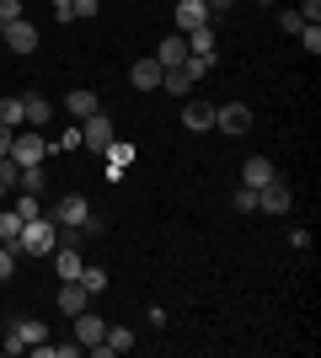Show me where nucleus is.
<instances>
[{
  "label": "nucleus",
  "instance_id": "2f4dec72",
  "mask_svg": "<svg viewBox=\"0 0 321 358\" xmlns=\"http://www.w3.org/2000/svg\"><path fill=\"white\" fill-rule=\"evenodd\" d=\"M278 27H284V32H300V27H306V16L290 6V11H278Z\"/></svg>",
  "mask_w": 321,
  "mask_h": 358
},
{
  "label": "nucleus",
  "instance_id": "c9c22d12",
  "mask_svg": "<svg viewBox=\"0 0 321 358\" xmlns=\"http://www.w3.org/2000/svg\"><path fill=\"white\" fill-rule=\"evenodd\" d=\"M230 6H236V0H204V11H209V16H225Z\"/></svg>",
  "mask_w": 321,
  "mask_h": 358
},
{
  "label": "nucleus",
  "instance_id": "dca6fc26",
  "mask_svg": "<svg viewBox=\"0 0 321 358\" xmlns=\"http://www.w3.org/2000/svg\"><path fill=\"white\" fill-rule=\"evenodd\" d=\"M161 75H166V70H161V64H155V54H150V59H134L129 80H134L139 91H161Z\"/></svg>",
  "mask_w": 321,
  "mask_h": 358
},
{
  "label": "nucleus",
  "instance_id": "423d86ee",
  "mask_svg": "<svg viewBox=\"0 0 321 358\" xmlns=\"http://www.w3.org/2000/svg\"><path fill=\"white\" fill-rule=\"evenodd\" d=\"M290 203H294V193L278 177L268 182V187H257V214H290Z\"/></svg>",
  "mask_w": 321,
  "mask_h": 358
},
{
  "label": "nucleus",
  "instance_id": "bb28decb",
  "mask_svg": "<svg viewBox=\"0 0 321 358\" xmlns=\"http://www.w3.org/2000/svg\"><path fill=\"white\" fill-rule=\"evenodd\" d=\"M97 6L102 0H70V22H97Z\"/></svg>",
  "mask_w": 321,
  "mask_h": 358
},
{
  "label": "nucleus",
  "instance_id": "7ed1b4c3",
  "mask_svg": "<svg viewBox=\"0 0 321 358\" xmlns=\"http://www.w3.org/2000/svg\"><path fill=\"white\" fill-rule=\"evenodd\" d=\"M11 161H16V166H43V161H48V139L38 134V129H16Z\"/></svg>",
  "mask_w": 321,
  "mask_h": 358
},
{
  "label": "nucleus",
  "instance_id": "f3484780",
  "mask_svg": "<svg viewBox=\"0 0 321 358\" xmlns=\"http://www.w3.org/2000/svg\"><path fill=\"white\" fill-rule=\"evenodd\" d=\"M22 107H27V129H43V123L54 118V107H48L43 91H22Z\"/></svg>",
  "mask_w": 321,
  "mask_h": 358
},
{
  "label": "nucleus",
  "instance_id": "39448f33",
  "mask_svg": "<svg viewBox=\"0 0 321 358\" xmlns=\"http://www.w3.org/2000/svg\"><path fill=\"white\" fill-rule=\"evenodd\" d=\"M214 129H225V134H252V107H246V102L214 107Z\"/></svg>",
  "mask_w": 321,
  "mask_h": 358
},
{
  "label": "nucleus",
  "instance_id": "5701e85b",
  "mask_svg": "<svg viewBox=\"0 0 321 358\" xmlns=\"http://www.w3.org/2000/svg\"><path fill=\"white\" fill-rule=\"evenodd\" d=\"M16 236H22V214L6 209V214H0V241H6V246H16Z\"/></svg>",
  "mask_w": 321,
  "mask_h": 358
},
{
  "label": "nucleus",
  "instance_id": "58836bf2",
  "mask_svg": "<svg viewBox=\"0 0 321 358\" xmlns=\"http://www.w3.org/2000/svg\"><path fill=\"white\" fill-rule=\"evenodd\" d=\"M262 6H273V0H262Z\"/></svg>",
  "mask_w": 321,
  "mask_h": 358
},
{
  "label": "nucleus",
  "instance_id": "4be33fe9",
  "mask_svg": "<svg viewBox=\"0 0 321 358\" xmlns=\"http://www.w3.org/2000/svg\"><path fill=\"white\" fill-rule=\"evenodd\" d=\"M183 38H187V54H214V22H209V27L183 32Z\"/></svg>",
  "mask_w": 321,
  "mask_h": 358
},
{
  "label": "nucleus",
  "instance_id": "1a4fd4ad",
  "mask_svg": "<svg viewBox=\"0 0 321 358\" xmlns=\"http://www.w3.org/2000/svg\"><path fill=\"white\" fill-rule=\"evenodd\" d=\"M0 38H6V48H11V54H32V48H38V27H32L27 16H22V22H11Z\"/></svg>",
  "mask_w": 321,
  "mask_h": 358
},
{
  "label": "nucleus",
  "instance_id": "f704fd0d",
  "mask_svg": "<svg viewBox=\"0 0 321 358\" xmlns=\"http://www.w3.org/2000/svg\"><path fill=\"white\" fill-rule=\"evenodd\" d=\"M11 139H16V129H6V123H0V161L11 155Z\"/></svg>",
  "mask_w": 321,
  "mask_h": 358
},
{
  "label": "nucleus",
  "instance_id": "6ab92c4d",
  "mask_svg": "<svg viewBox=\"0 0 321 358\" xmlns=\"http://www.w3.org/2000/svg\"><path fill=\"white\" fill-rule=\"evenodd\" d=\"M16 187H22V193H38V198H43L48 171H43V166H22V171H16Z\"/></svg>",
  "mask_w": 321,
  "mask_h": 358
},
{
  "label": "nucleus",
  "instance_id": "9b49d317",
  "mask_svg": "<svg viewBox=\"0 0 321 358\" xmlns=\"http://www.w3.org/2000/svg\"><path fill=\"white\" fill-rule=\"evenodd\" d=\"M183 59H187V38H183V32L161 38V48H155V64H161V70H177Z\"/></svg>",
  "mask_w": 321,
  "mask_h": 358
},
{
  "label": "nucleus",
  "instance_id": "f03ea898",
  "mask_svg": "<svg viewBox=\"0 0 321 358\" xmlns=\"http://www.w3.org/2000/svg\"><path fill=\"white\" fill-rule=\"evenodd\" d=\"M70 321H76V343H80V353H97V358H107V348H102V337H107V321H102V315L80 310V315H70Z\"/></svg>",
  "mask_w": 321,
  "mask_h": 358
},
{
  "label": "nucleus",
  "instance_id": "20e7f679",
  "mask_svg": "<svg viewBox=\"0 0 321 358\" xmlns=\"http://www.w3.org/2000/svg\"><path fill=\"white\" fill-rule=\"evenodd\" d=\"M113 139H118V134H113V118H107V113H92V118H80V150L102 155Z\"/></svg>",
  "mask_w": 321,
  "mask_h": 358
},
{
  "label": "nucleus",
  "instance_id": "0eeeda50",
  "mask_svg": "<svg viewBox=\"0 0 321 358\" xmlns=\"http://www.w3.org/2000/svg\"><path fill=\"white\" fill-rule=\"evenodd\" d=\"M59 310H64V315L92 310V289L80 284V278H64V284H59Z\"/></svg>",
  "mask_w": 321,
  "mask_h": 358
},
{
  "label": "nucleus",
  "instance_id": "aec40b11",
  "mask_svg": "<svg viewBox=\"0 0 321 358\" xmlns=\"http://www.w3.org/2000/svg\"><path fill=\"white\" fill-rule=\"evenodd\" d=\"M134 343H139V337H134L129 327H107V337H102L107 353H134Z\"/></svg>",
  "mask_w": 321,
  "mask_h": 358
},
{
  "label": "nucleus",
  "instance_id": "4468645a",
  "mask_svg": "<svg viewBox=\"0 0 321 358\" xmlns=\"http://www.w3.org/2000/svg\"><path fill=\"white\" fill-rule=\"evenodd\" d=\"M273 177H278V171H273V161H268V155H252V161L241 166V187H268Z\"/></svg>",
  "mask_w": 321,
  "mask_h": 358
},
{
  "label": "nucleus",
  "instance_id": "a878e982",
  "mask_svg": "<svg viewBox=\"0 0 321 358\" xmlns=\"http://www.w3.org/2000/svg\"><path fill=\"white\" fill-rule=\"evenodd\" d=\"M230 203H236V214H257V187H236Z\"/></svg>",
  "mask_w": 321,
  "mask_h": 358
},
{
  "label": "nucleus",
  "instance_id": "ddd939ff",
  "mask_svg": "<svg viewBox=\"0 0 321 358\" xmlns=\"http://www.w3.org/2000/svg\"><path fill=\"white\" fill-rule=\"evenodd\" d=\"M214 16L204 11V0H177V32H193V27H209Z\"/></svg>",
  "mask_w": 321,
  "mask_h": 358
},
{
  "label": "nucleus",
  "instance_id": "c756f323",
  "mask_svg": "<svg viewBox=\"0 0 321 358\" xmlns=\"http://www.w3.org/2000/svg\"><path fill=\"white\" fill-rule=\"evenodd\" d=\"M11 273H16V246H6V241H0V284H6Z\"/></svg>",
  "mask_w": 321,
  "mask_h": 358
},
{
  "label": "nucleus",
  "instance_id": "f8f14e48",
  "mask_svg": "<svg viewBox=\"0 0 321 358\" xmlns=\"http://www.w3.org/2000/svg\"><path fill=\"white\" fill-rule=\"evenodd\" d=\"M64 113H70V118H92V113H102V107H97V91L92 86H76V91H70V96H64Z\"/></svg>",
  "mask_w": 321,
  "mask_h": 358
},
{
  "label": "nucleus",
  "instance_id": "f257e3e1",
  "mask_svg": "<svg viewBox=\"0 0 321 358\" xmlns=\"http://www.w3.org/2000/svg\"><path fill=\"white\" fill-rule=\"evenodd\" d=\"M54 236H59V224L48 220V214H32V220H22V236H16V252L48 257V252H54Z\"/></svg>",
  "mask_w": 321,
  "mask_h": 358
},
{
  "label": "nucleus",
  "instance_id": "72a5a7b5",
  "mask_svg": "<svg viewBox=\"0 0 321 358\" xmlns=\"http://www.w3.org/2000/svg\"><path fill=\"white\" fill-rule=\"evenodd\" d=\"M294 11L306 16V22H321V0H300V6H294Z\"/></svg>",
  "mask_w": 321,
  "mask_h": 358
},
{
  "label": "nucleus",
  "instance_id": "473e14b6",
  "mask_svg": "<svg viewBox=\"0 0 321 358\" xmlns=\"http://www.w3.org/2000/svg\"><path fill=\"white\" fill-rule=\"evenodd\" d=\"M54 150H80V129H64V134L54 139Z\"/></svg>",
  "mask_w": 321,
  "mask_h": 358
},
{
  "label": "nucleus",
  "instance_id": "c85d7f7f",
  "mask_svg": "<svg viewBox=\"0 0 321 358\" xmlns=\"http://www.w3.org/2000/svg\"><path fill=\"white\" fill-rule=\"evenodd\" d=\"M300 43H306L311 54H321V22H306V27H300Z\"/></svg>",
  "mask_w": 321,
  "mask_h": 358
},
{
  "label": "nucleus",
  "instance_id": "393cba45",
  "mask_svg": "<svg viewBox=\"0 0 321 358\" xmlns=\"http://www.w3.org/2000/svg\"><path fill=\"white\" fill-rule=\"evenodd\" d=\"M161 91H171V96H183V91H193V80H187L183 70H166V75H161Z\"/></svg>",
  "mask_w": 321,
  "mask_h": 358
},
{
  "label": "nucleus",
  "instance_id": "9d476101",
  "mask_svg": "<svg viewBox=\"0 0 321 358\" xmlns=\"http://www.w3.org/2000/svg\"><path fill=\"white\" fill-rule=\"evenodd\" d=\"M102 155H107V182H118L123 171L134 166V145H129V139H113V145H107Z\"/></svg>",
  "mask_w": 321,
  "mask_h": 358
},
{
  "label": "nucleus",
  "instance_id": "412c9836",
  "mask_svg": "<svg viewBox=\"0 0 321 358\" xmlns=\"http://www.w3.org/2000/svg\"><path fill=\"white\" fill-rule=\"evenodd\" d=\"M0 123H6V129H22V123H27V107H22V96H0Z\"/></svg>",
  "mask_w": 321,
  "mask_h": 358
},
{
  "label": "nucleus",
  "instance_id": "7c9ffc66",
  "mask_svg": "<svg viewBox=\"0 0 321 358\" xmlns=\"http://www.w3.org/2000/svg\"><path fill=\"white\" fill-rule=\"evenodd\" d=\"M16 214H22V220H32V214H43V203H38V193H22V198H16Z\"/></svg>",
  "mask_w": 321,
  "mask_h": 358
},
{
  "label": "nucleus",
  "instance_id": "a211bd4d",
  "mask_svg": "<svg viewBox=\"0 0 321 358\" xmlns=\"http://www.w3.org/2000/svg\"><path fill=\"white\" fill-rule=\"evenodd\" d=\"M54 268H59V278H80V268H86V257H80V246H54Z\"/></svg>",
  "mask_w": 321,
  "mask_h": 358
},
{
  "label": "nucleus",
  "instance_id": "2eb2a0df",
  "mask_svg": "<svg viewBox=\"0 0 321 358\" xmlns=\"http://www.w3.org/2000/svg\"><path fill=\"white\" fill-rule=\"evenodd\" d=\"M183 129L209 134V129H214V102H187V107H183Z\"/></svg>",
  "mask_w": 321,
  "mask_h": 358
},
{
  "label": "nucleus",
  "instance_id": "4c0bfd02",
  "mask_svg": "<svg viewBox=\"0 0 321 358\" xmlns=\"http://www.w3.org/2000/svg\"><path fill=\"white\" fill-rule=\"evenodd\" d=\"M6 193H11V187H6V182H0V198H6Z\"/></svg>",
  "mask_w": 321,
  "mask_h": 358
},
{
  "label": "nucleus",
  "instance_id": "cd10ccee",
  "mask_svg": "<svg viewBox=\"0 0 321 358\" xmlns=\"http://www.w3.org/2000/svg\"><path fill=\"white\" fill-rule=\"evenodd\" d=\"M11 22H22V0H0V32L11 27Z\"/></svg>",
  "mask_w": 321,
  "mask_h": 358
},
{
  "label": "nucleus",
  "instance_id": "e433bc0d",
  "mask_svg": "<svg viewBox=\"0 0 321 358\" xmlns=\"http://www.w3.org/2000/svg\"><path fill=\"white\" fill-rule=\"evenodd\" d=\"M64 6H70V0H54V11H64Z\"/></svg>",
  "mask_w": 321,
  "mask_h": 358
},
{
  "label": "nucleus",
  "instance_id": "6e6552de",
  "mask_svg": "<svg viewBox=\"0 0 321 358\" xmlns=\"http://www.w3.org/2000/svg\"><path fill=\"white\" fill-rule=\"evenodd\" d=\"M86 214H92V203H86V198H80V193H64L59 203H54V214H48V220H54V224H86Z\"/></svg>",
  "mask_w": 321,
  "mask_h": 358
},
{
  "label": "nucleus",
  "instance_id": "b1692460",
  "mask_svg": "<svg viewBox=\"0 0 321 358\" xmlns=\"http://www.w3.org/2000/svg\"><path fill=\"white\" fill-rule=\"evenodd\" d=\"M80 284L92 289V299H97V294L107 289V268H92V262H86V268H80Z\"/></svg>",
  "mask_w": 321,
  "mask_h": 358
}]
</instances>
